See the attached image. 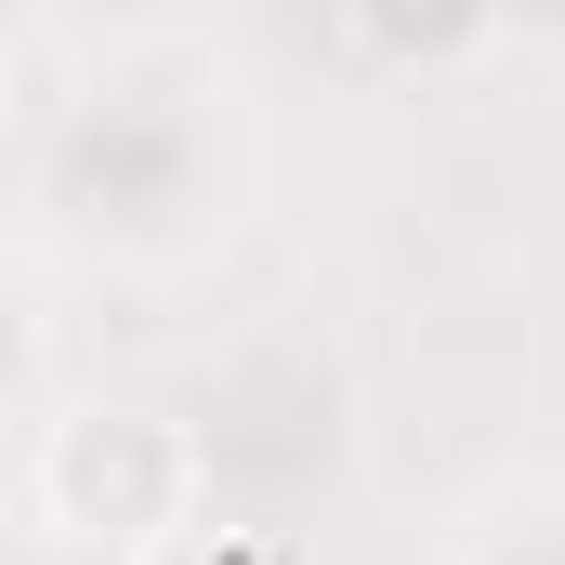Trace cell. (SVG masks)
<instances>
[{
    "label": "cell",
    "instance_id": "6da1fadb",
    "mask_svg": "<svg viewBox=\"0 0 565 565\" xmlns=\"http://www.w3.org/2000/svg\"><path fill=\"white\" fill-rule=\"evenodd\" d=\"M13 198L26 237L106 277H171L198 264L237 198H250V119L237 66L198 40H106L40 132H13Z\"/></svg>",
    "mask_w": 565,
    "mask_h": 565
},
{
    "label": "cell",
    "instance_id": "7a4b0ae2",
    "mask_svg": "<svg viewBox=\"0 0 565 565\" xmlns=\"http://www.w3.org/2000/svg\"><path fill=\"white\" fill-rule=\"evenodd\" d=\"M211 500V447L198 422L145 408V395H79L26 434V540L79 565H158L198 540Z\"/></svg>",
    "mask_w": 565,
    "mask_h": 565
},
{
    "label": "cell",
    "instance_id": "3957f363",
    "mask_svg": "<svg viewBox=\"0 0 565 565\" xmlns=\"http://www.w3.org/2000/svg\"><path fill=\"white\" fill-rule=\"evenodd\" d=\"M329 53L382 66V79H434V66H487L500 26L487 13H329Z\"/></svg>",
    "mask_w": 565,
    "mask_h": 565
},
{
    "label": "cell",
    "instance_id": "277c9868",
    "mask_svg": "<svg viewBox=\"0 0 565 565\" xmlns=\"http://www.w3.org/2000/svg\"><path fill=\"white\" fill-rule=\"evenodd\" d=\"M447 565H565V473L500 487V500L460 526V553H447Z\"/></svg>",
    "mask_w": 565,
    "mask_h": 565
},
{
    "label": "cell",
    "instance_id": "5b68a950",
    "mask_svg": "<svg viewBox=\"0 0 565 565\" xmlns=\"http://www.w3.org/2000/svg\"><path fill=\"white\" fill-rule=\"evenodd\" d=\"M184 565H289V540H277V526H224L211 553H184Z\"/></svg>",
    "mask_w": 565,
    "mask_h": 565
},
{
    "label": "cell",
    "instance_id": "8992f818",
    "mask_svg": "<svg viewBox=\"0 0 565 565\" xmlns=\"http://www.w3.org/2000/svg\"><path fill=\"white\" fill-rule=\"evenodd\" d=\"M26 565H79V553H26Z\"/></svg>",
    "mask_w": 565,
    "mask_h": 565
}]
</instances>
